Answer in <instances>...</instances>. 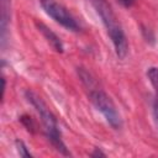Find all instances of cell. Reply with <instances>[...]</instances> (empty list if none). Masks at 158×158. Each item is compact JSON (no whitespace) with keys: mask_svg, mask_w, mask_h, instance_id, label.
Segmentation results:
<instances>
[{"mask_svg":"<svg viewBox=\"0 0 158 158\" xmlns=\"http://www.w3.org/2000/svg\"><path fill=\"white\" fill-rule=\"evenodd\" d=\"M25 98L38 114L41 122L43 125L44 136L49 141V143L53 146V148L63 156H70L69 149L67 148L65 143L62 139V133L58 126V121L53 115V112L48 109L46 102L41 99L38 94H36L33 90H30V89L25 91Z\"/></svg>","mask_w":158,"mask_h":158,"instance_id":"1","label":"cell"},{"mask_svg":"<svg viewBox=\"0 0 158 158\" xmlns=\"http://www.w3.org/2000/svg\"><path fill=\"white\" fill-rule=\"evenodd\" d=\"M89 2L94 7L98 16L101 19V22L105 26L106 32L114 44L116 56L121 59L125 58L128 52V42L110 2L107 0H89Z\"/></svg>","mask_w":158,"mask_h":158,"instance_id":"2","label":"cell"},{"mask_svg":"<svg viewBox=\"0 0 158 158\" xmlns=\"http://www.w3.org/2000/svg\"><path fill=\"white\" fill-rule=\"evenodd\" d=\"M89 98L95 109L104 116L106 122L114 130H120L122 127V117L116 105L105 91L98 89L96 86H93L89 89Z\"/></svg>","mask_w":158,"mask_h":158,"instance_id":"3","label":"cell"},{"mask_svg":"<svg viewBox=\"0 0 158 158\" xmlns=\"http://www.w3.org/2000/svg\"><path fill=\"white\" fill-rule=\"evenodd\" d=\"M40 4L43 11L64 28L73 32H78L80 30V26L75 17L58 0H40Z\"/></svg>","mask_w":158,"mask_h":158,"instance_id":"4","label":"cell"},{"mask_svg":"<svg viewBox=\"0 0 158 158\" xmlns=\"http://www.w3.org/2000/svg\"><path fill=\"white\" fill-rule=\"evenodd\" d=\"M35 25L38 30V32L44 37V40L49 43V46L58 53H63L64 51V44L62 42V40L57 36L56 32H53L46 23L41 22V21H35Z\"/></svg>","mask_w":158,"mask_h":158,"instance_id":"5","label":"cell"},{"mask_svg":"<svg viewBox=\"0 0 158 158\" xmlns=\"http://www.w3.org/2000/svg\"><path fill=\"white\" fill-rule=\"evenodd\" d=\"M1 9V20H0V36H1V46H5L6 36L10 25V0H0Z\"/></svg>","mask_w":158,"mask_h":158,"instance_id":"6","label":"cell"},{"mask_svg":"<svg viewBox=\"0 0 158 158\" xmlns=\"http://www.w3.org/2000/svg\"><path fill=\"white\" fill-rule=\"evenodd\" d=\"M147 78L149 80V83L152 84V86L156 90L157 98H158V68L157 67H151L147 69Z\"/></svg>","mask_w":158,"mask_h":158,"instance_id":"7","label":"cell"},{"mask_svg":"<svg viewBox=\"0 0 158 158\" xmlns=\"http://www.w3.org/2000/svg\"><path fill=\"white\" fill-rule=\"evenodd\" d=\"M20 121H21V123L25 126V128L28 132H31V133H35L36 132V123L32 120V117H30L28 115H22L20 117Z\"/></svg>","mask_w":158,"mask_h":158,"instance_id":"8","label":"cell"},{"mask_svg":"<svg viewBox=\"0 0 158 158\" xmlns=\"http://www.w3.org/2000/svg\"><path fill=\"white\" fill-rule=\"evenodd\" d=\"M15 147H16V149H17V153L21 156V157H30V158H32V154H31V152L28 151V148H27V146L25 144V142L23 141H21V139H15Z\"/></svg>","mask_w":158,"mask_h":158,"instance_id":"9","label":"cell"},{"mask_svg":"<svg viewBox=\"0 0 158 158\" xmlns=\"http://www.w3.org/2000/svg\"><path fill=\"white\" fill-rule=\"evenodd\" d=\"M152 116H153V122H154L156 130L158 131V98H156V100L153 101V105H152Z\"/></svg>","mask_w":158,"mask_h":158,"instance_id":"10","label":"cell"},{"mask_svg":"<svg viewBox=\"0 0 158 158\" xmlns=\"http://www.w3.org/2000/svg\"><path fill=\"white\" fill-rule=\"evenodd\" d=\"M90 156H91V157H94V158H96V157H105L106 154H105L100 148H95V149H94V152H93Z\"/></svg>","mask_w":158,"mask_h":158,"instance_id":"11","label":"cell"},{"mask_svg":"<svg viewBox=\"0 0 158 158\" xmlns=\"http://www.w3.org/2000/svg\"><path fill=\"white\" fill-rule=\"evenodd\" d=\"M122 6H125V7H131L133 4H135V1L136 0H117Z\"/></svg>","mask_w":158,"mask_h":158,"instance_id":"12","label":"cell"}]
</instances>
